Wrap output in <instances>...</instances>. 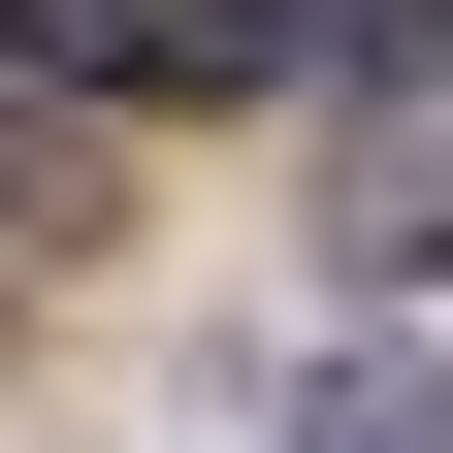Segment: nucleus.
<instances>
[{
  "label": "nucleus",
  "instance_id": "1",
  "mask_svg": "<svg viewBox=\"0 0 453 453\" xmlns=\"http://www.w3.org/2000/svg\"><path fill=\"white\" fill-rule=\"evenodd\" d=\"M0 65H65V97H226L259 0H0Z\"/></svg>",
  "mask_w": 453,
  "mask_h": 453
},
{
  "label": "nucleus",
  "instance_id": "2",
  "mask_svg": "<svg viewBox=\"0 0 453 453\" xmlns=\"http://www.w3.org/2000/svg\"><path fill=\"white\" fill-rule=\"evenodd\" d=\"M292 65H453V0H259Z\"/></svg>",
  "mask_w": 453,
  "mask_h": 453
},
{
  "label": "nucleus",
  "instance_id": "3",
  "mask_svg": "<svg viewBox=\"0 0 453 453\" xmlns=\"http://www.w3.org/2000/svg\"><path fill=\"white\" fill-rule=\"evenodd\" d=\"M324 453H453V421H421V388H357V421H324Z\"/></svg>",
  "mask_w": 453,
  "mask_h": 453
}]
</instances>
